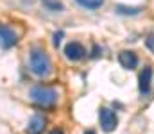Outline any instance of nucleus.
<instances>
[{
    "instance_id": "obj_1",
    "label": "nucleus",
    "mask_w": 154,
    "mask_h": 134,
    "mask_svg": "<svg viewBox=\"0 0 154 134\" xmlns=\"http://www.w3.org/2000/svg\"><path fill=\"white\" fill-rule=\"evenodd\" d=\"M29 97H31V100H32L36 106L43 107V109L54 107V106L57 104V98H59L57 89L52 88V86H47V84H36V86H32Z\"/></svg>"
},
{
    "instance_id": "obj_12",
    "label": "nucleus",
    "mask_w": 154,
    "mask_h": 134,
    "mask_svg": "<svg viewBox=\"0 0 154 134\" xmlns=\"http://www.w3.org/2000/svg\"><path fill=\"white\" fill-rule=\"evenodd\" d=\"M145 45H147V48L154 50V34H149V36H147V40H145Z\"/></svg>"
},
{
    "instance_id": "obj_7",
    "label": "nucleus",
    "mask_w": 154,
    "mask_h": 134,
    "mask_svg": "<svg viewBox=\"0 0 154 134\" xmlns=\"http://www.w3.org/2000/svg\"><path fill=\"white\" fill-rule=\"evenodd\" d=\"M151 81H152V68L151 66H145L140 75H138V89H140V95L147 97L151 93Z\"/></svg>"
},
{
    "instance_id": "obj_3",
    "label": "nucleus",
    "mask_w": 154,
    "mask_h": 134,
    "mask_svg": "<svg viewBox=\"0 0 154 134\" xmlns=\"http://www.w3.org/2000/svg\"><path fill=\"white\" fill-rule=\"evenodd\" d=\"M99 124L104 133H113L118 125V116L113 109L109 107H100L99 109Z\"/></svg>"
},
{
    "instance_id": "obj_14",
    "label": "nucleus",
    "mask_w": 154,
    "mask_h": 134,
    "mask_svg": "<svg viewBox=\"0 0 154 134\" xmlns=\"http://www.w3.org/2000/svg\"><path fill=\"white\" fill-rule=\"evenodd\" d=\"M99 52H100V48H99V46L95 45V46H93V54H91V57H99V55H100Z\"/></svg>"
},
{
    "instance_id": "obj_11",
    "label": "nucleus",
    "mask_w": 154,
    "mask_h": 134,
    "mask_svg": "<svg viewBox=\"0 0 154 134\" xmlns=\"http://www.w3.org/2000/svg\"><path fill=\"white\" fill-rule=\"evenodd\" d=\"M43 2V5L48 9V11H54V13H57V11H63L65 9V5H63V2L61 0H41Z\"/></svg>"
},
{
    "instance_id": "obj_5",
    "label": "nucleus",
    "mask_w": 154,
    "mask_h": 134,
    "mask_svg": "<svg viewBox=\"0 0 154 134\" xmlns=\"http://www.w3.org/2000/svg\"><path fill=\"white\" fill-rule=\"evenodd\" d=\"M65 55L68 61H81L86 57V48L79 41H70V43L65 46Z\"/></svg>"
},
{
    "instance_id": "obj_6",
    "label": "nucleus",
    "mask_w": 154,
    "mask_h": 134,
    "mask_svg": "<svg viewBox=\"0 0 154 134\" xmlns=\"http://www.w3.org/2000/svg\"><path fill=\"white\" fill-rule=\"evenodd\" d=\"M118 63H120V66L124 70H134L138 66L140 59H138L136 52H133V50H122L118 54Z\"/></svg>"
},
{
    "instance_id": "obj_16",
    "label": "nucleus",
    "mask_w": 154,
    "mask_h": 134,
    "mask_svg": "<svg viewBox=\"0 0 154 134\" xmlns=\"http://www.w3.org/2000/svg\"><path fill=\"white\" fill-rule=\"evenodd\" d=\"M84 134H97V133H95V131H91V129H90V131H86V133H84Z\"/></svg>"
},
{
    "instance_id": "obj_13",
    "label": "nucleus",
    "mask_w": 154,
    "mask_h": 134,
    "mask_svg": "<svg viewBox=\"0 0 154 134\" xmlns=\"http://www.w3.org/2000/svg\"><path fill=\"white\" fill-rule=\"evenodd\" d=\"M61 38H63V31H59V32H56V34H54V45H56V46H59Z\"/></svg>"
},
{
    "instance_id": "obj_10",
    "label": "nucleus",
    "mask_w": 154,
    "mask_h": 134,
    "mask_svg": "<svg viewBox=\"0 0 154 134\" xmlns=\"http://www.w3.org/2000/svg\"><path fill=\"white\" fill-rule=\"evenodd\" d=\"M75 2L84 9H99L104 5V0H75Z\"/></svg>"
},
{
    "instance_id": "obj_8",
    "label": "nucleus",
    "mask_w": 154,
    "mask_h": 134,
    "mask_svg": "<svg viewBox=\"0 0 154 134\" xmlns=\"http://www.w3.org/2000/svg\"><path fill=\"white\" fill-rule=\"evenodd\" d=\"M45 125H47V118H45L43 115H34V116L29 120L27 131H29V134H41L45 131Z\"/></svg>"
},
{
    "instance_id": "obj_2",
    "label": "nucleus",
    "mask_w": 154,
    "mask_h": 134,
    "mask_svg": "<svg viewBox=\"0 0 154 134\" xmlns=\"http://www.w3.org/2000/svg\"><path fill=\"white\" fill-rule=\"evenodd\" d=\"M29 66H31V72L34 75H38V77H47L52 72V61H50L48 54L39 46L31 48V52H29Z\"/></svg>"
},
{
    "instance_id": "obj_4",
    "label": "nucleus",
    "mask_w": 154,
    "mask_h": 134,
    "mask_svg": "<svg viewBox=\"0 0 154 134\" xmlns=\"http://www.w3.org/2000/svg\"><path fill=\"white\" fill-rule=\"evenodd\" d=\"M18 40H20V36L16 34L14 29H11L7 25H0V48H4V50L13 48L18 43Z\"/></svg>"
},
{
    "instance_id": "obj_15",
    "label": "nucleus",
    "mask_w": 154,
    "mask_h": 134,
    "mask_svg": "<svg viewBox=\"0 0 154 134\" xmlns=\"http://www.w3.org/2000/svg\"><path fill=\"white\" fill-rule=\"evenodd\" d=\"M48 134H65V131H63V129H59V127H56V129H52Z\"/></svg>"
},
{
    "instance_id": "obj_9",
    "label": "nucleus",
    "mask_w": 154,
    "mask_h": 134,
    "mask_svg": "<svg viewBox=\"0 0 154 134\" xmlns=\"http://www.w3.org/2000/svg\"><path fill=\"white\" fill-rule=\"evenodd\" d=\"M115 11L118 14H125V16H136L142 13V7H129V5H116Z\"/></svg>"
}]
</instances>
